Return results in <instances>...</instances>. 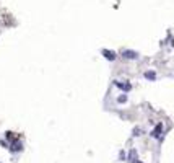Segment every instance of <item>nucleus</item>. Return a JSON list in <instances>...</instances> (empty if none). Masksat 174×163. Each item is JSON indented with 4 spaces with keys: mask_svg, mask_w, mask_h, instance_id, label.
<instances>
[{
    "mask_svg": "<svg viewBox=\"0 0 174 163\" xmlns=\"http://www.w3.org/2000/svg\"><path fill=\"white\" fill-rule=\"evenodd\" d=\"M161 132H163V124H161V122H158V124H156V127L151 131L150 135H151L153 139H159V137H161Z\"/></svg>",
    "mask_w": 174,
    "mask_h": 163,
    "instance_id": "nucleus-1",
    "label": "nucleus"
},
{
    "mask_svg": "<svg viewBox=\"0 0 174 163\" xmlns=\"http://www.w3.org/2000/svg\"><path fill=\"white\" fill-rule=\"evenodd\" d=\"M122 57H124V59L133 60V59H137V57H138V54H137L135 51H124V52H122Z\"/></svg>",
    "mask_w": 174,
    "mask_h": 163,
    "instance_id": "nucleus-2",
    "label": "nucleus"
},
{
    "mask_svg": "<svg viewBox=\"0 0 174 163\" xmlns=\"http://www.w3.org/2000/svg\"><path fill=\"white\" fill-rule=\"evenodd\" d=\"M115 86L122 88L124 91H130V90H132V85H130V83H120V82H115Z\"/></svg>",
    "mask_w": 174,
    "mask_h": 163,
    "instance_id": "nucleus-3",
    "label": "nucleus"
},
{
    "mask_svg": "<svg viewBox=\"0 0 174 163\" xmlns=\"http://www.w3.org/2000/svg\"><path fill=\"white\" fill-rule=\"evenodd\" d=\"M102 56H104L108 60H114L115 59V54H114V52H111V51H108V49H102Z\"/></svg>",
    "mask_w": 174,
    "mask_h": 163,
    "instance_id": "nucleus-4",
    "label": "nucleus"
},
{
    "mask_svg": "<svg viewBox=\"0 0 174 163\" xmlns=\"http://www.w3.org/2000/svg\"><path fill=\"white\" fill-rule=\"evenodd\" d=\"M145 78H146V80L155 82L156 80V73L153 72V70H146V72H145Z\"/></svg>",
    "mask_w": 174,
    "mask_h": 163,
    "instance_id": "nucleus-5",
    "label": "nucleus"
},
{
    "mask_svg": "<svg viewBox=\"0 0 174 163\" xmlns=\"http://www.w3.org/2000/svg\"><path fill=\"white\" fill-rule=\"evenodd\" d=\"M129 160H130L132 163H135V161H137V152H135V150H132L130 153H129Z\"/></svg>",
    "mask_w": 174,
    "mask_h": 163,
    "instance_id": "nucleus-6",
    "label": "nucleus"
},
{
    "mask_svg": "<svg viewBox=\"0 0 174 163\" xmlns=\"http://www.w3.org/2000/svg\"><path fill=\"white\" fill-rule=\"evenodd\" d=\"M140 132H142L140 127H135V129H133V135H135V137H138V135H140Z\"/></svg>",
    "mask_w": 174,
    "mask_h": 163,
    "instance_id": "nucleus-7",
    "label": "nucleus"
},
{
    "mask_svg": "<svg viewBox=\"0 0 174 163\" xmlns=\"http://www.w3.org/2000/svg\"><path fill=\"white\" fill-rule=\"evenodd\" d=\"M125 101H127V96H125V95L119 96V103H125Z\"/></svg>",
    "mask_w": 174,
    "mask_h": 163,
    "instance_id": "nucleus-8",
    "label": "nucleus"
},
{
    "mask_svg": "<svg viewBox=\"0 0 174 163\" xmlns=\"http://www.w3.org/2000/svg\"><path fill=\"white\" fill-rule=\"evenodd\" d=\"M135 163H142V161H135Z\"/></svg>",
    "mask_w": 174,
    "mask_h": 163,
    "instance_id": "nucleus-9",
    "label": "nucleus"
}]
</instances>
